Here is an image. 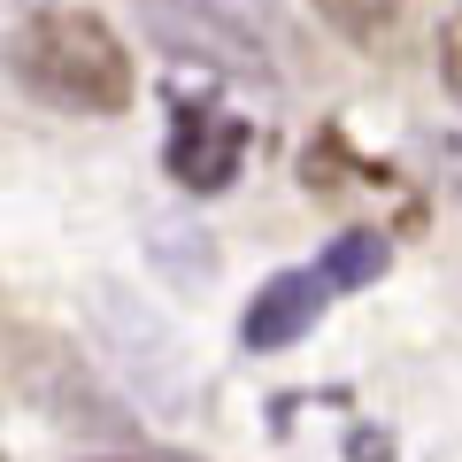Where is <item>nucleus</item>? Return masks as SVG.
Returning <instances> with one entry per match:
<instances>
[{"label":"nucleus","instance_id":"9","mask_svg":"<svg viewBox=\"0 0 462 462\" xmlns=\"http://www.w3.org/2000/svg\"><path fill=\"white\" fill-rule=\"evenodd\" d=\"M439 78H447V93L462 100V16L439 32Z\"/></svg>","mask_w":462,"mask_h":462},{"label":"nucleus","instance_id":"4","mask_svg":"<svg viewBox=\"0 0 462 462\" xmlns=\"http://www.w3.org/2000/svg\"><path fill=\"white\" fill-rule=\"evenodd\" d=\"M93 324H100V339H108V355L132 370V385H139L147 409H162V416H185V409H193V363H185V339H178V331H170L139 293L100 285V293H93Z\"/></svg>","mask_w":462,"mask_h":462},{"label":"nucleus","instance_id":"10","mask_svg":"<svg viewBox=\"0 0 462 462\" xmlns=\"http://www.w3.org/2000/svg\"><path fill=\"white\" fill-rule=\"evenodd\" d=\"M431 162H439L447 193H462V139H439V147H431Z\"/></svg>","mask_w":462,"mask_h":462},{"label":"nucleus","instance_id":"1","mask_svg":"<svg viewBox=\"0 0 462 462\" xmlns=\"http://www.w3.org/2000/svg\"><path fill=\"white\" fill-rule=\"evenodd\" d=\"M8 78L62 116H124L139 93L132 47L93 8H32L8 32Z\"/></svg>","mask_w":462,"mask_h":462},{"label":"nucleus","instance_id":"8","mask_svg":"<svg viewBox=\"0 0 462 462\" xmlns=\"http://www.w3.org/2000/svg\"><path fill=\"white\" fill-rule=\"evenodd\" d=\"M316 16L355 47H385L401 32V16H409V0H316Z\"/></svg>","mask_w":462,"mask_h":462},{"label":"nucleus","instance_id":"5","mask_svg":"<svg viewBox=\"0 0 462 462\" xmlns=\"http://www.w3.org/2000/svg\"><path fill=\"white\" fill-rule=\"evenodd\" d=\"M247 124L239 116H216V108H185L178 132H170V178L185 185V193H224L231 178H239V162H247Z\"/></svg>","mask_w":462,"mask_h":462},{"label":"nucleus","instance_id":"3","mask_svg":"<svg viewBox=\"0 0 462 462\" xmlns=\"http://www.w3.org/2000/svg\"><path fill=\"white\" fill-rule=\"evenodd\" d=\"M8 385H16L54 431H85V439H132L139 431V416L100 385V370L85 363L62 331H16V339H8Z\"/></svg>","mask_w":462,"mask_h":462},{"label":"nucleus","instance_id":"7","mask_svg":"<svg viewBox=\"0 0 462 462\" xmlns=\"http://www.w3.org/2000/svg\"><path fill=\"white\" fill-rule=\"evenodd\" d=\"M385 263H393L385 231H339L316 263V278H324V293H363L370 278H385Z\"/></svg>","mask_w":462,"mask_h":462},{"label":"nucleus","instance_id":"6","mask_svg":"<svg viewBox=\"0 0 462 462\" xmlns=\"http://www.w3.org/2000/svg\"><path fill=\"white\" fill-rule=\"evenodd\" d=\"M324 278L316 270H285V278H270L263 293L247 300V316H239V339L254 346V355H278V346H293L300 331L316 324V309H324Z\"/></svg>","mask_w":462,"mask_h":462},{"label":"nucleus","instance_id":"2","mask_svg":"<svg viewBox=\"0 0 462 462\" xmlns=\"http://www.w3.org/2000/svg\"><path fill=\"white\" fill-rule=\"evenodd\" d=\"M139 32L170 54V62H200L216 78L270 85L285 78V32L254 0H139Z\"/></svg>","mask_w":462,"mask_h":462}]
</instances>
